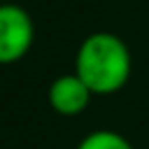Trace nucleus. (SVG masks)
Returning a JSON list of instances; mask_svg holds the SVG:
<instances>
[{
    "mask_svg": "<svg viewBox=\"0 0 149 149\" xmlns=\"http://www.w3.org/2000/svg\"><path fill=\"white\" fill-rule=\"evenodd\" d=\"M130 72V49L114 33H91L74 54V74L91 88L93 95H112L121 91L128 84Z\"/></svg>",
    "mask_w": 149,
    "mask_h": 149,
    "instance_id": "f257e3e1",
    "label": "nucleus"
},
{
    "mask_svg": "<svg viewBox=\"0 0 149 149\" xmlns=\"http://www.w3.org/2000/svg\"><path fill=\"white\" fill-rule=\"evenodd\" d=\"M35 42V26L30 14L12 2L0 5V65L21 61Z\"/></svg>",
    "mask_w": 149,
    "mask_h": 149,
    "instance_id": "f03ea898",
    "label": "nucleus"
},
{
    "mask_svg": "<svg viewBox=\"0 0 149 149\" xmlns=\"http://www.w3.org/2000/svg\"><path fill=\"white\" fill-rule=\"evenodd\" d=\"M91 98H93L91 88L74 72L56 77L49 84V91H47L49 107L56 114H61V116H77V114H81L88 107Z\"/></svg>",
    "mask_w": 149,
    "mask_h": 149,
    "instance_id": "7ed1b4c3",
    "label": "nucleus"
},
{
    "mask_svg": "<svg viewBox=\"0 0 149 149\" xmlns=\"http://www.w3.org/2000/svg\"><path fill=\"white\" fill-rule=\"evenodd\" d=\"M77 149H133V144L121 133L100 128V130H93L86 137H81Z\"/></svg>",
    "mask_w": 149,
    "mask_h": 149,
    "instance_id": "20e7f679",
    "label": "nucleus"
}]
</instances>
